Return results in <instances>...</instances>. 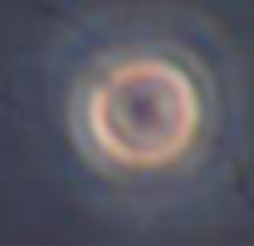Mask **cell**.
<instances>
[{"instance_id": "cell-1", "label": "cell", "mask_w": 254, "mask_h": 246, "mask_svg": "<svg viewBox=\"0 0 254 246\" xmlns=\"http://www.w3.org/2000/svg\"><path fill=\"white\" fill-rule=\"evenodd\" d=\"M210 127V91L175 48H115L75 83L71 135L91 167L139 179L190 163Z\"/></svg>"}]
</instances>
